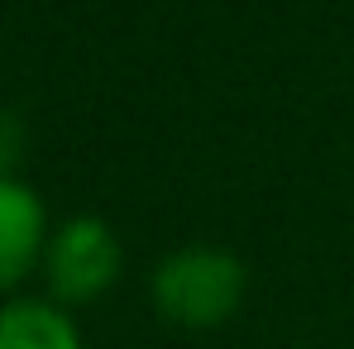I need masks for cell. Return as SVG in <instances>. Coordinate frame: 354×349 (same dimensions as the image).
I'll use <instances>...</instances> for the list:
<instances>
[{"instance_id":"cell-1","label":"cell","mask_w":354,"mask_h":349,"mask_svg":"<svg viewBox=\"0 0 354 349\" xmlns=\"http://www.w3.org/2000/svg\"><path fill=\"white\" fill-rule=\"evenodd\" d=\"M244 287H249V278H244L239 254L221 244H182L149 278L153 311L177 330L225 326L244 301Z\"/></svg>"},{"instance_id":"cell-2","label":"cell","mask_w":354,"mask_h":349,"mask_svg":"<svg viewBox=\"0 0 354 349\" xmlns=\"http://www.w3.org/2000/svg\"><path fill=\"white\" fill-rule=\"evenodd\" d=\"M44 283H48V301L67 306H91L120 283L124 268V249L120 234L101 220V216H72L67 225L48 234L44 249Z\"/></svg>"},{"instance_id":"cell-3","label":"cell","mask_w":354,"mask_h":349,"mask_svg":"<svg viewBox=\"0 0 354 349\" xmlns=\"http://www.w3.org/2000/svg\"><path fill=\"white\" fill-rule=\"evenodd\" d=\"M48 249V216L44 201L15 182L0 177V292H15L39 263Z\"/></svg>"},{"instance_id":"cell-4","label":"cell","mask_w":354,"mask_h":349,"mask_svg":"<svg viewBox=\"0 0 354 349\" xmlns=\"http://www.w3.org/2000/svg\"><path fill=\"white\" fill-rule=\"evenodd\" d=\"M0 349H86L58 301L15 296L0 306Z\"/></svg>"}]
</instances>
